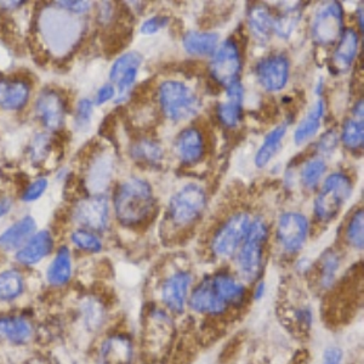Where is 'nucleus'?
I'll return each instance as SVG.
<instances>
[{
    "instance_id": "f257e3e1",
    "label": "nucleus",
    "mask_w": 364,
    "mask_h": 364,
    "mask_svg": "<svg viewBox=\"0 0 364 364\" xmlns=\"http://www.w3.org/2000/svg\"><path fill=\"white\" fill-rule=\"evenodd\" d=\"M156 199L146 180L132 178L122 182L114 193V210L119 223L128 228L144 224L152 215Z\"/></svg>"
},
{
    "instance_id": "f03ea898",
    "label": "nucleus",
    "mask_w": 364,
    "mask_h": 364,
    "mask_svg": "<svg viewBox=\"0 0 364 364\" xmlns=\"http://www.w3.org/2000/svg\"><path fill=\"white\" fill-rule=\"evenodd\" d=\"M161 111L168 119L183 122L198 113L200 102L188 85L180 80H166L158 90Z\"/></svg>"
},
{
    "instance_id": "7ed1b4c3",
    "label": "nucleus",
    "mask_w": 364,
    "mask_h": 364,
    "mask_svg": "<svg viewBox=\"0 0 364 364\" xmlns=\"http://www.w3.org/2000/svg\"><path fill=\"white\" fill-rule=\"evenodd\" d=\"M207 207V195L203 187L187 183L170 199L168 218L176 228H187L202 216Z\"/></svg>"
},
{
    "instance_id": "20e7f679",
    "label": "nucleus",
    "mask_w": 364,
    "mask_h": 364,
    "mask_svg": "<svg viewBox=\"0 0 364 364\" xmlns=\"http://www.w3.org/2000/svg\"><path fill=\"white\" fill-rule=\"evenodd\" d=\"M352 193V182L343 173H333L323 183L315 199V214L321 221L336 219Z\"/></svg>"
},
{
    "instance_id": "39448f33",
    "label": "nucleus",
    "mask_w": 364,
    "mask_h": 364,
    "mask_svg": "<svg viewBox=\"0 0 364 364\" xmlns=\"http://www.w3.org/2000/svg\"><path fill=\"white\" fill-rule=\"evenodd\" d=\"M269 237V228L262 219L252 220L245 245L240 248L237 264L242 276L252 281L259 276L262 267V254Z\"/></svg>"
},
{
    "instance_id": "423d86ee",
    "label": "nucleus",
    "mask_w": 364,
    "mask_h": 364,
    "mask_svg": "<svg viewBox=\"0 0 364 364\" xmlns=\"http://www.w3.org/2000/svg\"><path fill=\"white\" fill-rule=\"evenodd\" d=\"M242 72V56L240 48L235 39L228 38L218 46L213 54L210 63V73L216 83L221 84L225 89L240 82Z\"/></svg>"
},
{
    "instance_id": "0eeeda50",
    "label": "nucleus",
    "mask_w": 364,
    "mask_h": 364,
    "mask_svg": "<svg viewBox=\"0 0 364 364\" xmlns=\"http://www.w3.org/2000/svg\"><path fill=\"white\" fill-rule=\"evenodd\" d=\"M252 219L248 213L240 211L218 230L211 240V250L219 257H230L237 252L248 235Z\"/></svg>"
},
{
    "instance_id": "6e6552de",
    "label": "nucleus",
    "mask_w": 364,
    "mask_h": 364,
    "mask_svg": "<svg viewBox=\"0 0 364 364\" xmlns=\"http://www.w3.org/2000/svg\"><path fill=\"white\" fill-rule=\"evenodd\" d=\"M343 6L338 1L323 5L311 23V34L319 46H331L343 34Z\"/></svg>"
},
{
    "instance_id": "1a4fd4ad",
    "label": "nucleus",
    "mask_w": 364,
    "mask_h": 364,
    "mask_svg": "<svg viewBox=\"0 0 364 364\" xmlns=\"http://www.w3.org/2000/svg\"><path fill=\"white\" fill-rule=\"evenodd\" d=\"M309 235V220L296 211L282 214L278 220L277 238L282 248L289 254L300 252Z\"/></svg>"
},
{
    "instance_id": "9d476101",
    "label": "nucleus",
    "mask_w": 364,
    "mask_h": 364,
    "mask_svg": "<svg viewBox=\"0 0 364 364\" xmlns=\"http://www.w3.org/2000/svg\"><path fill=\"white\" fill-rule=\"evenodd\" d=\"M290 75L289 58L284 54H271L257 65V78L269 92H277L287 87Z\"/></svg>"
},
{
    "instance_id": "9b49d317",
    "label": "nucleus",
    "mask_w": 364,
    "mask_h": 364,
    "mask_svg": "<svg viewBox=\"0 0 364 364\" xmlns=\"http://www.w3.org/2000/svg\"><path fill=\"white\" fill-rule=\"evenodd\" d=\"M75 219L92 231H104L107 228L108 203L104 196H94L80 200L75 209Z\"/></svg>"
},
{
    "instance_id": "f8f14e48",
    "label": "nucleus",
    "mask_w": 364,
    "mask_h": 364,
    "mask_svg": "<svg viewBox=\"0 0 364 364\" xmlns=\"http://www.w3.org/2000/svg\"><path fill=\"white\" fill-rule=\"evenodd\" d=\"M192 283V274L187 271H178L163 282L161 300L174 314H181L186 304L187 293Z\"/></svg>"
},
{
    "instance_id": "ddd939ff",
    "label": "nucleus",
    "mask_w": 364,
    "mask_h": 364,
    "mask_svg": "<svg viewBox=\"0 0 364 364\" xmlns=\"http://www.w3.org/2000/svg\"><path fill=\"white\" fill-rule=\"evenodd\" d=\"M142 63V56L137 51H130L117 58L109 70V78L116 84L120 96L130 90L136 82L137 72Z\"/></svg>"
},
{
    "instance_id": "4468645a",
    "label": "nucleus",
    "mask_w": 364,
    "mask_h": 364,
    "mask_svg": "<svg viewBox=\"0 0 364 364\" xmlns=\"http://www.w3.org/2000/svg\"><path fill=\"white\" fill-rule=\"evenodd\" d=\"M36 111L43 124L50 130L63 128L66 107L63 97L56 91H44L37 99Z\"/></svg>"
},
{
    "instance_id": "2eb2a0df",
    "label": "nucleus",
    "mask_w": 364,
    "mask_h": 364,
    "mask_svg": "<svg viewBox=\"0 0 364 364\" xmlns=\"http://www.w3.org/2000/svg\"><path fill=\"white\" fill-rule=\"evenodd\" d=\"M190 306L202 315L221 316L228 310L230 305L216 294L210 279H205L193 290L190 298Z\"/></svg>"
},
{
    "instance_id": "dca6fc26",
    "label": "nucleus",
    "mask_w": 364,
    "mask_h": 364,
    "mask_svg": "<svg viewBox=\"0 0 364 364\" xmlns=\"http://www.w3.org/2000/svg\"><path fill=\"white\" fill-rule=\"evenodd\" d=\"M134 345L123 334L108 336L100 351L99 364H133Z\"/></svg>"
},
{
    "instance_id": "f3484780",
    "label": "nucleus",
    "mask_w": 364,
    "mask_h": 364,
    "mask_svg": "<svg viewBox=\"0 0 364 364\" xmlns=\"http://www.w3.org/2000/svg\"><path fill=\"white\" fill-rule=\"evenodd\" d=\"M175 149L182 163L196 164L205 152L203 135L197 128L183 129L175 140Z\"/></svg>"
},
{
    "instance_id": "a211bd4d",
    "label": "nucleus",
    "mask_w": 364,
    "mask_h": 364,
    "mask_svg": "<svg viewBox=\"0 0 364 364\" xmlns=\"http://www.w3.org/2000/svg\"><path fill=\"white\" fill-rule=\"evenodd\" d=\"M243 87L240 82L226 89L228 100L218 106L216 113L220 122L228 128H236L243 118Z\"/></svg>"
},
{
    "instance_id": "6ab92c4d",
    "label": "nucleus",
    "mask_w": 364,
    "mask_h": 364,
    "mask_svg": "<svg viewBox=\"0 0 364 364\" xmlns=\"http://www.w3.org/2000/svg\"><path fill=\"white\" fill-rule=\"evenodd\" d=\"M53 245L54 240L49 231L38 232L37 235L31 237L21 250L17 252L16 260L22 265H34L49 255Z\"/></svg>"
},
{
    "instance_id": "aec40b11",
    "label": "nucleus",
    "mask_w": 364,
    "mask_h": 364,
    "mask_svg": "<svg viewBox=\"0 0 364 364\" xmlns=\"http://www.w3.org/2000/svg\"><path fill=\"white\" fill-rule=\"evenodd\" d=\"M358 51V34L352 28L345 29L333 54V65L336 70H348Z\"/></svg>"
},
{
    "instance_id": "412c9836",
    "label": "nucleus",
    "mask_w": 364,
    "mask_h": 364,
    "mask_svg": "<svg viewBox=\"0 0 364 364\" xmlns=\"http://www.w3.org/2000/svg\"><path fill=\"white\" fill-rule=\"evenodd\" d=\"M29 97V87L21 80H0V107L9 111L21 109Z\"/></svg>"
},
{
    "instance_id": "4be33fe9",
    "label": "nucleus",
    "mask_w": 364,
    "mask_h": 364,
    "mask_svg": "<svg viewBox=\"0 0 364 364\" xmlns=\"http://www.w3.org/2000/svg\"><path fill=\"white\" fill-rule=\"evenodd\" d=\"M149 338L151 345L156 346V351L163 350L174 334L173 322L163 311L154 310L149 314Z\"/></svg>"
},
{
    "instance_id": "5701e85b",
    "label": "nucleus",
    "mask_w": 364,
    "mask_h": 364,
    "mask_svg": "<svg viewBox=\"0 0 364 364\" xmlns=\"http://www.w3.org/2000/svg\"><path fill=\"white\" fill-rule=\"evenodd\" d=\"M324 101L322 99L317 100L310 111L307 112L304 119L299 123L294 132V141L296 145H302L311 140L318 133L321 124H322L323 116H324Z\"/></svg>"
},
{
    "instance_id": "b1692460",
    "label": "nucleus",
    "mask_w": 364,
    "mask_h": 364,
    "mask_svg": "<svg viewBox=\"0 0 364 364\" xmlns=\"http://www.w3.org/2000/svg\"><path fill=\"white\" fill-rule=\"evenodd\" d=\"M36 231V221L32 216H25L13 226L0 235V248L4 250H14L20 248L26 240L32 237Z\"/></svg>"
},
{
    "instance_id": "393cba45",
    "label": "nucleus",
    "mask_w": 364,
    "mask_h": 364,
    "mask_svg": "<svg viewBox=\"0 0 364 364\" xmlns=\"http://www.w3.org/2000/svg\"><path fill=\"white\" fill-rule=\"evenodd\" d=\"M182 46L187 53L195 56L214 54L219 46V34L213 32H187L182 38Z\"/></svg>"
},
{
    "instance_id": "a878e982",
    "label": "nucleus",
    "mask_w": 364,
    "mask_h": 364,
    "mask_svg": "<svg viewBox=\"0 0 364 364\" xmlns=\"http://www.w3.org/2000/svg\"><path fill=\"white\" fill-rule=\"evenodd\" d=\"M273 20L274 17L269 13L265 5H255L249 11L248 23L250 32L257 41L265 43L273 33Z\"/></svg>"
},
{
    "instance_id": "bb28decb",
    "label": "nucleus",
    "mask_w": 364,
    "mask_h": 364,
    "mask_svg": "<svg viewBox=\"0 0 364 364\" xmlns=\"http://www.w3.org/2000/svg\"><path fill=\"white\" fill-rule=\"evenodd\" d=\"M287 129H288V124L282 123L266 135L265 140L260 146V149H257L255 159H254L257 168H260V169L265 168L269 161H272L273 157L277 154L278 151L281 149L282 141L286 136Z\"/></svg>"
},
{
    "instance_id": "cd10ccee",
    "label": "nucleus",
    "mask_w": 364,
    "mask_h": 364,
    "mask_svg": "<svg viewBox=\"0 0 364 364\" xmlns=\"http://www.w3.org/2000/svg\"><path fill=\"white\" fill-rule=\"evenodd\" d=\"M210 281L216 294L228 302V305L243 301L245 295V287L228 273H218Z\"/></svg>"
},
{
    "instance_id": "c85d7f7f",
    "label": "nucleus",
    "mask_w": 364,
    "mask_h": 364,
    "mask_svg": "<svg viewBox=\"0 0 364 364\" xmlns=\"http://www.w3.org/2000/svg\"><path fill=\"white\" fill-rule=\"evenodd\" d=\"M72 274V261H70V249L61 247L48 269V282L51 286H65L70 279Z\"/></svg>"
},
{
    "instance_id": "c756f323",
    "label": "nucleus",
    "mask_w": 364,
    "mask_h": 364,
    "mask_svg": "<svg viewBox=\"0 0 364 364\" xmlns=\"http://www.w3.org/2000/svg\"><path fill=\"white\" fill-rule=\"evenodd\" d=\"M0 336L11 343L21 345L32 336V328L26 319L20 317L0 318Z\"/></svg>"
},
{
    "instance_id": "7c9ffc66",
    "label": "nucleus",
    "mask_w": 364,
    "mask_h": 364,
    "mask_svg": "<svg viewBox=\"0 0 364 364\" xmlns=\"http://www.w3.org/2000/svg\"><path fill=\"white\" fill-rule=\"evenodd\" d=\"M134 159L139 161H145L147 164H159L164 158V149L157 141L144 140L137 141L132 149Z\"/></svg>"
},
{
    "instance_id": "2f4dec72",
    "label": "nucleus",
    "mask_w": 364,
    "mask_h": 364,
    "mask_svg": "<svg viewBox=\"0 0 364 364\" xmlns=\"http://www.w3.org/2000/svg\"><path fill=\"white\" fill-rule=\"evenodd\" d=\"M23 290V278L15 269L0 273V300L11 301L18 298Z\"/></svg>"
},
{
    "instance_id": "473e14b6",
    "label": "nucleus",
    "mask_w": 364,
    "mask_h": 364,
    "mask_svg": "<svg viewBox=\"0 0 364 364\" xmlns=\"http://www.w3.org/2000/svg\"><path fill=\"white\" fill-rule=\"evenodd\" d=\"M341 141L343 145L352 151H358L363 147L364 128L363 120L350 118L343 125Z\"/></svg>"
},
{
    "instance_id": "72a5a7b5",
    "label": "nucleus",
    "mask_w": 364,
    "mask_h": 364,
    "mask_svg": "<svg viewBox=\"0 0 364 364\" xmlns=\"http://www.w3.org/2000/svg\"><path fill=\"white\" fill-rule=\"evenodd\" d=\"M327 170V164L321 157L312 158L307 161L301 169V182L307 190H314L318 185L321 178Z\"/></svg>"
},
{
    "instance_id": "f704fd0d",
    "label": "nucleus",
    "mask_w": 364,
    "mask_h": 364,
    "mask_svg": "<svg viewBox=\"0 0 364 364\" xmlns=\"http://www.w3.org/2000/svg\"><path fill=\"white\" fill-rule=\"evenodd\" d=\"M111 174H112L111 159L106 157L100 158L91 168L90 175H89L91 188L95 191L104 188L109 181Z\"/></svg>"
},
{
    "instance_id": "c9c22d12",
    "label": "nucleus",
    "mask_w": 364,
    "mask_h": 364,
    "mask_svg": "<svg viewBox=\"0 0 364 364\" xmlns=\"http://www.w3.org/2000/svg\"><path fill=\"white\" fill-rule=\"evenodd\" d=\"M363 210H358L351 216L346 228V240L348 245L355 249H363L364 245Z\"/></svg>"
},
{
    "instance_id": "e433bc0d",
    "label": "nucleus",
    "mask_w": 364,
    "mask_h": 364,
    "mask_svg": "<svg viewBox=\"0 0 364 364\" xmlns=\"http://www.w3.org/2000/svg\"><path fill=\"white\" fill-rule=\"evenodd\" d=\"M70 240L78 248L87 250V252H99L102 249V242L99 237L95 236L90 231L85 230H77L72 233Z\"/></svg>"
},
{
    "instance_id": "4c0bfd02",
    "label": "nucleus",
    "mask_w": 364,
    "mask_h": 364,
    "mask_svg": "<svg viewBox=\"0 0 364 364\" xmlns=\"http://www.w3.org/2000/svg\"><path fill=\"white\" fill-rule=\"evenodd\" d=\"M82 306H83L82 307L83 309V317L87 327L90 329H99L105 318V311L102 305H100L96 300H87Z\"/></svg>"
},
{
    "instance_id": "58836bf2",
    "label": "nucleus",
    "mask_w": 364,
    "mask_h": 364,
    "mask_svg": "<svg viewBox=\"0 0 364 364\" xmlns=\"http://www.w3.org/2000/svg\"><path fill=\"white\" fill-rule=\"evenodd\" d=\"M296 23H298L296 13L294 10L293 11L289 10L273 20V32H276L279 37L288 38L290 34L293 33Z\"/></svg>"
},
{
    "instance_id": "ea45409f",
    "label": "nucleus",
    "mask_w": 364,
    "mask_h": 364,
    "mask_svg": "<svg viewBox=\"0 0 364 364\" xmlns=\"http://www.w3.org/2000/svg\"><path fill=\"white\" fill-rule=\"evenodd\" d=\"M321 267H322V284L324 287H329L334 281L336 271L339 269V257L334 252H327L323 257Z\"/></svg>"
},
{
    "instance_id": "a19ab883",
    "label": "nucleus",
    "mask_w": 364,
    "mask_h": 364,
    "mask_svg": "<svg viewBox=\"0 0 364 364\" xmlns=\"http://www.w3.org/2000/svg\"><path fill=\"white\" fill-rule=\"evenodd\" d=\"M48 187V180L46 178H38L36 181L32 182L27 188H26L23 195H22V200L23 202H34L38 198L42 197L43 193L46 192Z\"/></svg>"
},
{
    "instance_id": "79ce46f5",
    "label": "nucleus",
    "mask_w": 364,
    "mask_h": 364,
    "mask_svg": "<svg viewBox=\"0 0 364 364\" xmlns=\"http://www.w3.org/2000/svg\"><path fill=\"white\" fill-rule=\"evenodd\" d=\"M169 22V17L166 15H157V16L149 17L141 25V33L145 36H152L159 32L161 28L166 27V23Z\"/></svg>"
},
{
    "instance_id": "37998d69",
    "label": "nucleus",
    "mask_w": 364,
    "mask_h": 364,
    "mask_svg": "<svg viewBox=\"0 0 364 364\" xmlns=\"http://www.w3.org/2000/svg\"><path fill=\"white\" fill-rule=\"evenodd\" d=\"M92 116V102L90 100H80L77 109V125L79 128H85L90 123Z\"/></svg>"
},
{
    "instance_id": "c03bdc74",
    "label": "nucleus",
    "mask_w": 364,
    "mask_h": 364,
    "mask_svg": "<svg viewBox=\"0 0 364 364\" xmlns=\"http://www.w3.org/2000/svg\"><path fill=\"white\" fill-rule=\"evenodd\" d=\"M338 134L334 130H328L327 133L323 134L318 141V151L323 154L331 152L338 145Z\"/></svg>"
},
{
    "instance_id": "a18cd8bd",
    "label": "nucleus",
    "mask_w": 364,
    "mask_h": 364,
    "mask_svg": "<svg viewBox=\"0 0 364 364\" xmlns=\"http://www.w3.org/2000/svg\"><path fill=\"white\" fill-rule=\"evenodd\" d=\"M116 94V89L113 87V84H105L104 87H101L96 94L95 102L97 105H104L109 100L113 99V96Z\"/></svg>"
},
{
    "instance_id": "49530a36",
    "label": "nucleus",
    "mask_w": 364,
    "mask_h": 364,
    "mask_svg": "<svg viewBox=\"0 0 364 364\" xmlns=\"http://www.w3.org/2000/svg\"><path fill=\"white\" fill-rule=\"evenodd\" d=\"M61 8L73 11V13H85L90 9L89 1H58Z\"/></svg>"
},
{
    "instance_id": "de8ad7c7",
    "label": "nucleus",
    "mask_w": 364,
    "mask_h": 364,
    "mask_svg": "<svg viewBox=\"0 0 364 364\" xmlns=\"http://www.w3.org/2000/svg\"><path fill=\"white\" fill-rule=\"evenodd\" d=\"M343 363V351L339 348H329L324 352L323 364Z\"/></svg>"
},
{
    "instance_id": "09e8293b",
    "label": "nucleus",
    "mask_w": 364,
    "mask_h": 364,
    "mask_svg": "<svg viewBox=\"0 0 364 364\" xmlns=\"http://www.w3.org/2000/svg\"><path fill=\"white\" fill-rule=\"evenodd\" d=\"M11 207H13L11 199L6 198V197L0 198V219H1L3 216L6 215L9 211L11 210Z\"/></svg>"
},
{
    "instance_id": "8fccbe9b",
    "label": "nucleus",
    "mask_w": 364,
    "mask_h": 364,
    "mask_svg": "<svg viewBox=\"0 0 364 364\" xmlns=\"http://www.w3.org/2000/svg\"><path fill=\"white\" fill-rule=\"evenodd\" d=\"M352 114L355 119L363 120V101L360 100L352 109Z\"/></svg>"
},
{
    "instance_id": "3c124183",
    "label": "nucleus",
    "mask_w": 364,
    "mask_h": 364,
    "mask_svg": "<svg viewBox=\"0 0 364 364\" xmlns=\"http://www.w3.org/2000/svg\"><path fill=\"white\" fill-rule=\"evenodd\" d=\"M264 291H265V284H264V282H260L259 283V286L257 287V290H255V299H260L262 295H264Z\"/></svg>"
},
{
    "instance_id": "603ef678",
    "label": "nucleus",
    "mask_w": 364,
    "mask_h": 364,
    "mask_svg": "<svg viewBox=\"0 0 364 364\" xmlns=\"http://www.w3.org/2000/svg\"><path fill=\"white\" fill-rule=\"evenodd\" d=\"M360 11H358V22H360V32H363V8L360 6Z\"/></svg>"
}]
</instances>
